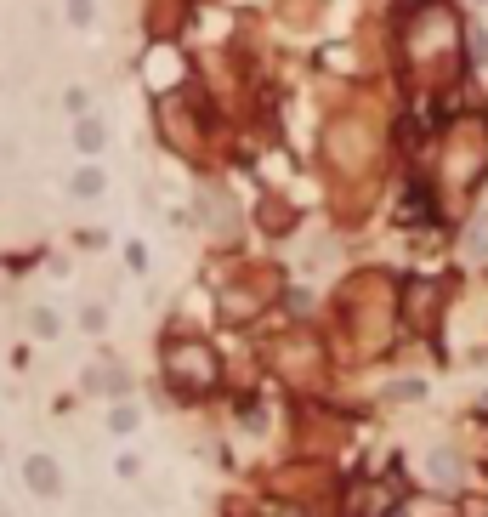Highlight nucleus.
I'll return each instance as SVG.
<instances>
[{
  "instance_id": "1",
  "label": "nucleus",
  "mask_w": 488,
  "mask_h": 517,
  "mask_svg": "<svg viewBox=\"0 0 488 517\" xmlns=\"http://www.w3.org/2000/svg\"><path fill=\"white\" fill-rule=\"evenodd\" d=\"M398 63L420 91H443L466 74V23L449 0H415L398 18Z\"/></svg>"
},
{
  "instance_id": "2",
  "label": "nucleus",
  "mask_w": 488,
  "mask_h": 517,
  "mask_svg": "<svg viewBox=\"0 0 488 517\" xmlns=\"http://www.w3.org/2000/svg\"><path fill=\"white\" fill-rule=\"evenodd\" d=\"M398 279L381 268H364L352 273L347 285L335 290V313H341V336H347V353L364 364V358H381L386 347H392V336H398Z\"/></svg>"
},
{
  "instance_id": "3",
  "label": "nucleus",
  "mask_w": 488,
  "mask_h": 517,
  "mask_svg": "<svg viewBox=\"0 0 488 517\" xmlns=\"http://www.w3.org/2000/svg\"><path fill=\"white\" fill-rule=\"evenodd\" d=\"M488 177V120L460 114L449 120L443 143H437V165H432V194L437 205H460L471 199V188Z\"/></svg>"
},
{
  "instance_id": "4",
  "label": "nucleus",
  "mask_w": 488,
  "mask_h": 517,
  "mask_svg": "<svg viewBox=\"0 0 488 517\" xmlns=\"http://www.w3.org/2000/svg\"><path fill=\"white\" fill-rule=\"evenodd\" d=\"M159 370H165V387H171V398H182V404H199V398H210L216 387H222V353L210 347L205 336H171L165 347H159Z\"/></svg>"
},
{
  "instance_id": "5",
  "label": "nucleus",
  "mask_w": 488,
  "mask_h": 517,
  "mask_svg": "<svg viewBox=\"0 0 488 517\" xmlns=\"http://www.w3.org/2000/svg\"><path fill=\"white\" fill-rule=\"evenodd\" d=\"M324 165L335 177H369L381 165V125L369 114H335L324 125Z\"/></svg>"
},
{
  "instance_id": "6",
  "label": "nucleus",
  "mask_w": 488,
  "mask_h": 517,
  "mask_svg": "<svg viewBox=\"0 0 488 517\" xmlns=\"http://www.w3.org/2000/svg\"><path fill=\"white\" fill-rule=\"evenodd\" d=\"M267 370L279 375L290 393H313L324 381V370H330V353H324V341L313 330H290V336H279L267 347Z\"/></svg>"
},
{
  "instance_id": "7",
  "label": "nucleus",
  "mask_w": 488,
  "mask_h": 517,
  "mask_svg": "<svg viewBox=\"0 0 488 517\" xmlns=\"http://www.w3.org/2000/svg\"><path fill=\"white\" fill-rule=\"evenodd\" d=\"M159 131H165V143H171L182 160H205L216 120H210V108L193 103V91L182 86V91H171V97H159Z\"/></svg>"
},
{
  "instance_id": "8",
  "label": "nucleus",
  "mask_w": 488,
  "mask_h": 517,
  "mask_svg": "<svg viewBox=\"0 0 488 517\" xmlns=\"http://www.w3.org/2000/svg\"><path fill=\"white\" fill-rule=\"evenodd\" d=\"M443 296H449V290L437 285V279H409V285L398 290L403 330H415V336H437V324H443Z\"/></svg>"
},
{
  "instance_id": "9",
  "label": "nucleus",
  "mask_w": 488,
  "mask_h": 517,
  "mask_svg": "<svg viewBox=\"0 0 488 517\" xmlns=\"http://www.w3.org/2000/svg\"><path fill=\"white\" fill-rule=\"evenodd\" d=\"M142 80H148L154 97H171V91L188 86V57H182V46H176V40H154V46L142 52Z\"/></svg>"
},
{
  "instance_id": "10",
  "label": "nucleus",
  "mask_w": 488,
  "mask_h": 517,
  "mask_svg": "<svg viewBox=\"0 0 488 517\" xmlns=\"http://www.w3.org/2000/svg\"><path fill=\"white\" fill-rule=\"evenodd\" d=\"M199 216H205V228L216 245H239V205L227 188H205L199 194Z\"/></svg>"
},
{
  "instance_id": "11",
  "label": "nucleus",
  "mask_w": 488,
  "mask_h": 517,
  "mask_svg": "<svg viewBox=\"0 0 488 517\" xmlns=\"http://www.w3.org/2000/svg\"><path fill=\"white\" fill-rule=\"evenodd\" d=\"M398 500H403L398 483H347V506L341 512L347 517H386Z\"/></svg>"
},
{
  "instance_id": "12",
  "label": "nucleus",
  "mask_w": 488,
  "mask_h": 517,
  "mask_svg": "<svg viewBox=\"0 0 488 517\" xmlns=\"http://www.w3.org/2000/svg\"><path fill=\"white\" fill-rule=\"evenodd\" d=\"M80 387H86L91 398H131V370L114 364V358H97V364L80 370Z\"/></svg>"
},
{
  "instance_id": "13",
  "label": "nucleus",
  "mask_w": 488,
  "mask_h": 517,
  "mask_svg": "<svg viewBox=\"0 0 488 517\" xmlns=\"http://www.w3.org/2000/svg\"><path fill=\"white\" fill-rule=\"evenodd\" d=\"M324 483H330L324 466H279V472L267 478V489H273V495H290V500H313Z\"/></svg>"
},
{
  "instance_id": "14",
  "label": "nucleus",
  "mask_w": 488,
  "mask_h": 517,
  "mask_svg": "<svg viewBox=\"0 0 488 517\" xmlns=\"http://www.w3.org/2000/svg\"><path fill=\"white\" fill-rule=\"evenodd\" d=\"M23 489H29V495L35 500H57L63 495V466L52 461V455H23Z\"/></svg>"
},
{
  "instance_id": "15",
  "label": "nucleus",
  "mask_w": 488,
  "mask_h": 517,
  "mask_svg": "<svg viewBox=\"0 0 488 517\" xmlns=\"http://www.w3.org/2000/svg\"><path fill=\"white\" fill-rule=\"evenodd\" d=\"M267 307V290H250V285H227L222 302H216V313H222V324H250L256 313Z\"/></svg>"
},
{
  "instance_id": "16",
  "label": "nucleus",
  "mask_w": 488,
  "mask_h": 517,
  "mask_svg": "<svg viewBox=\"0 0 488 517\" xmlns=\"http://www.w3.org/2000/svg\"><path fill=\"white\" fill-rule=\"evenodd\" d=\"M296 205L290 199H279V194H267L262 205H256V228L267 233V239H284V233H296Z\"/></svg>"
},
{
  "instance_id": "17",
  "label": "nucleus",
  "mask_w": 488,
  "mask_h": 517,
  "mask_svg": "<svg viewBox=\"0 0 488 517\" xmlns=\"http://www.w3.org/2000/svg\"><path fill=\"white\" fill-rule=\"evenodd\" d=\"M69 143L80 148L86 160H97V154L108 148V125H103V120H97V114L86 108V114H74V125H69Z\"/></svg>"
},
{
  "instance_id": "18",
  "label": "nucleus",
  "mask_w": 488,
  "mask_h": 517,
  "mask_svg": "<svg viewBox=\"0 0 488 517\" xmlns=\"http://www.w3.org/2000/svg\"><path fill=\"white\" fill-rule=\"evenodd\" d=\"M460 478H466V461H460L454 449H432V455H426V483H432V489H454Z\"/></svg>"
},
{
  "instance_id": "19",
  "label": "nucleus",
  "mask_w": 488,
  "mask_h": 517,
  "mask_svg": "<svg viewBox=\"0 0 488 517\" xmlns=\"http://www.w3.org/2000/svg\"><path fill=\"white\" fill-rule=\"evenodd\" d=\"M103 188H108V177H103V165H74V171H69V194L74 199H97V194H103Z\"/></svg>"
},
{
  "instance_id": "20",
  "label": "nucleus",
  "mask_w": 488,
  "mask_h": 517,
  "mask_svg": "<svg viewBox=\"0 0 488 517\" xmlns=\"http://www.w3.org/2000/svg\"><path fill=\"white\" fill-rule=\"evenodd\" d=\"M460 250H466L471 262H488V211H471L466 233H460Z\"/></svg>"
},
{
  "instance_id": "21",
  "label": "nucleus",
  "mask_w": 488,
  "mask_h": 517,
  "mask_svg": "<svg viewBox=\"0 0 488 517\" xmlns=\"http://www.w3.org/2000/svg\"><path fill=\"white\" fill-rule=\"evenodd\" d=\"M137 427H142V410L131 404V398H114V410H108V432L125 438V432H137Z\"/></svg>"
},
{
  "instance_id": "22",
  "label": "nucleus",
  "mask_w": 488,
  "mask_h": 517,
  "mask_svg": "<svg viewBox=\"0 0 488 517\" xmlns=\"http://www.w3.org/2000/svg\"><path fill=\"white\" fill-rule=\"evenodd\" d=\"M29 330H35L40 341H57V336H63V319H57V307H46V302L29 307Z\"/></svg>"
},
{
  "instance_id": "23",
  "label": "nucleus",
  "mask_w": 488,
  "mask_h": 517,
  "mask_svg": "<svg viewBox=\"0 0 488 517\" xmlns=\"http://www.w3.org/2000/svg\"><path fill=\"white\" fill-rule=\"evenodd\" d=\"M386 517H454V506H443V500H398Z\"/></svg>"
},
{
  "instance_id": "24",
  "label": "nucleus",
  "mask_w": 488,
  "mask_h": 517,
  "mask_svg": "<svg viewBox=\"0 0 488 517\" xmlns=\"http://www.w3.org/2000/svg\"><path fill=\"white\" fill-rule=\"evenodd\" d=\"M284 313H290V319H313L318 296H313V290H301V285H290V290H284Z\"/></svg>"
},
{
  "instance_id": "25",
  "label": "nucleus",
  "mask_w": 488,
  "mask_h": 517,
  "mask_svg": "<svg viewBox=\"0 0 488 517\" xmlns=\"http://www.w3.org/2000/svg\"><path fill=\"white\" fill-rule=\"evenodd\" d=\"M239 421H244L250 432H267V421H273V415H267L262 398H239Z\"/></svg>"
},
{
  "instance_id": "26",
  "label": "nucleus",
  "mask_w": 488,
  "mask_h": 517,
  "mask_svg": "<svg viewBox=\"0 0 488 517\" xmlns=\"http://www.w3.org/2000/svg\"><path fill=\"white\" fill-rule=\"evenodd\" d=\"M63 18H69V29H91V23H97V0H69Z\"/></svg>"
},
{
  "instance_id": "27",
  "label": "nucleus",
  "mask_w": 488,
  "mask_h": 517,
  "mask_svg": "<svg viewBox=\"0 0 488 517\" xmlns=\"http://www.w3.org/2000/svg\"><path fill=\"white\" fill-rule=\"evenodd\" d=\"M80 330H86V336H103V330H108V307L86 302V307H80Z\"/></svg>"
},
{
  "instance_id": "28",
  "label": "nucleus",
  "mask_w": 488,
  "mask_h": 517,
  "mask_svg": "<svg viewBox=\"0 0 488 517\" xmlns=\"http://www.w3.org/2000/svg\"><path fill=\"white\" fill-rule=\"evenodd\" d=\"M392 398H403V404H415V398H426V381H420V375H403L398 387H392Z\"/></svg>"
},
{
  "instance_id": "29",
  "label": "nucleus",
  "mask_w": 488,
  "mask_h": 517,
  "mask_svg": "<svg viewBox=\"0 0 488 517\" xmlns=\"http://www.w3.org/2000/svg\"><path fill=\"white\" fill-rule=\"evenodd\" d=\"M125 262H131V273H148V250L131 239V245H125Z\"/></svg>"
},
{
  "instance_id": "30",
  "label": "nucleus",
  "mask_w": 488,
  "mask_h": 517,
  "mask_svg": "<svg viewBox=\"0 0 488 517\" xmlns=\"http://www.w3.org/2000/svg\"><path fill=\"white\" fill-rule=\"evenodd\" d=\"M0 517H12V506H0Z\"/></svg>"
},
{
  "instance_id": "31",
  "label": "nucleus",
  "mask_w": 488,
  "mask_h": 517,
  "mask_svg": "<svg viewBox=\"0 0 488 517\" xmlns=\"http://www.w3.org/2000/svg\"><path fill=\"white\" fill-rule=\"evenodd\" d=\"M0 455H6V444H0Z\"/></svg>"
},
{
  "instance_id": "32",
  "label": "nucleus",
  "mask_w": 488,
  "mask_h": 517,
  "mask_svg": "<svg viewBox=\"0 0 488 517\" xmlns=\"http://www.w3.org/2000/svg\"><path fill=\"white\" fill-rule=\"evenodd\" d=\"M483 410H488V398H483Z\"/></svg>"
}]
</instances>
